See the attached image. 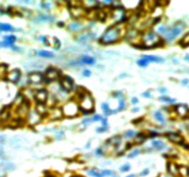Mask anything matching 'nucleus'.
I'll return each instance as SVG.
<instances>
[{"label":"nucleus","mask_w":189,"mask_h":177,"mask_svg":"<svg viewBox=\"0 0 189 177\" xmlns=\"http://www.w3.org/2000/svg\"><path fill=\"white\" fill-rule=\"evenodd\" d=\"M123 36L122 28L119 25H113L109 27L100 38V42L101 44H113L114 42H118Z\"/></svg>","instance_id":"nucleus-1"},{"label":"nucleus","mask_w":189,"mask_h":177,"mask_svg":"<svg viewBox=\"0 0 189 177\" xmlns=\"http://www.w3.org/2000/svg\"><path fill=\"white\" fill-rule=\"evenodd\" d=\"M141 43L145 46V48H153V47H159L162 46L164 42L157 35V33L154 32H145L143 35L141 36Z\"/></svg>","instance_id":"nucleus-2"},{"label":"nucleus","mask_w":189,"mask_h":177,"mask_svg":"<svg viewBox=\"0 0 189 177\" xmlns=\"http://www.w3.org/2000/svg\"><path fill=\"white\" fill-rule=\"evenodd\" d=\"M62 113L65 117H75L79 113V106L75 101H69L62 107Z\"/></svg>","instance_id":"nucleus-3"},{"label":"nucleus","mask_w":189,"mask_h":177,"mask_svg":"<svg viewBox=\"0 0 189 177\" xmlns=\"http://www.w3.org/2000/svg\"><path fill=\"white\" fill-rule=\"evenodd\" d=\"M79 110L83 111L84 113H91L94 109V100L92 99L91 94L85 92L83 96L79 100Z\"/></svg>","instance_id":"nucleus-4"},{"label":"nucleus","mask_w":189,"mask_h":177,"mask_svg":"<svg viewBox=\"0 0 189 177\" xmlns=\"http://www.w3.org/2000/svg\"><path fill=\"white\" fill-rule=\"evenodd\" d=\"M111 16L114 19V21L115 23H123L127 19L126 13L125 11V9L122 6H118V7H114V10L112 11Z\"/></svg>","instance_id":"nucleus-5"},{"label":"nucleus","mask_w":189,"mask_h":177,"mask_svg":"<svg viewBox=\"0 0 189 177\" xmlns=\"http://www.w3.org/2000/svg\"><path fill=\"white\" fill-rule=\"evenodd\" d=\"M184 25L182 23H177L176 25H174L172 29H169V31L167 32V33L165 34V39L167 41H172L175 38L176 36H178L182 32Z\"/></svg>","instance_id":"nucleus-6"},{"label":"nucleus","mask_w":189,"mask_h":177,"mask_svg":"<svg viewBox=\"0 0 189 177\" xmlns=\"http://www.w3.org/2000/svg\"><path fill=\"white\" fill-rule=\"evenodd\" d=\"M60 77V72L58 69H56L55 68H48L47 70L45 71V74H44V81H46L47 83L52 82L54 80L58 79Z\"/></svg>","instance_id":"nucleus-7"},{"label":"nucleus","mask_w":189,"mask_h":177,"mask_svg":"<svg viewBox=\"0 0 189 177\" xmlns=\"http://www.w3.org/2000/svg\"><path fill=\"white\" fill-rule=\"evenodd\" d=\"M26 119H27V123L29 124L30 126H32L37 125V124L42 120V116L37 113V111H36L35 109H33V110H31L29 112Z\"/></svg>","instance_id":"nucleus-8"},{"label":"nucleus","mask_w":189,"mask_h":177,"mask_svg":"<svg viewBox=\"0 0 189 177\" xmlns=\"http://www.w3.org/2000/svg\"><path fill=\"white\" fill-rule=\"evenodd\" d=\"M34 99L37 103H45L48 99V92L45 89H39L34 92Z\"/></svg>","instance_id":"nucleus-9"},{"label":"nucleus","mask_w":189,"mask_h":177,"mask_svg":"<svg viewBox=\"0 0 189 177\" xmlns=\"http://www.w3.org/2000/svg\"><path fill=\"white\" fill-rule=\"evenodd\" d=\"M60 85L65 91H70L73 90V86H74L73 78H71L68 76H65L60 79Z\"/></svg>","instance_id":"nucleus-10"},{"label":"nucleus","mask_w":189,"mask_h":177,"mask_svg":"<svg viewBox=\"0 0 189 177\" xmlns=\"http://www.w3.org/2000/svg\"><path fill=\"white\" fill-rule=\"evenodd\" d=\"M95 38V34L91 32H83L77 37V42L80 43H88Z\"/></svg>","instance_id":"nucleus-11"},{"label":"nucleus","mask_w":189,"mask_h":177,"mask_svg":"<svg viewBox=\"0 0 189 177\" xmlns=\"http://www.w3.org/2000/svg\"><path fill=\"white\" fill-rule=\"evenodd\" d=\"M70 8V13L74 18H80L87 14V10L85 9L83 6H73L69 7Z\"/></svg>","instance_id":"nucleus-12"},{"label":"nucleus","mask_w":189,"mask_h":177,"mask_svg":"<svg viewBox=\"0 0 189 177\" xmlns=\"http://www.w3.org/2000/svg\"><path fill=\"white\" fill-rule=\"evenodd\" d=\"M165 137L167 139H169L170 141L173 142V143H176V144H183L185 142V139L183 138L182 136L180 135L179 133H176V132H167L165 134Z\"/></svg>","instance_id":"nucleus-13"},{"label":"nucleus","mask_w":189,"mask_h":177,"mask_svg":"<svg viewBox=\"0 0 189 177\" xmlns=\"http://www.w3.org/2000/svg\"><path fill=\"white\" fill-rule=\"evenodd\" d=\"M20 77H21V72L19 69H13L10 72H8L6 76L7 80L12 82V83H17L18 81H20Z\"/></svg>","instance_id":"nucleus-14"},{"label":"nucleus","mask_w":189,"mask_h":177,"mask_svg":"<svg viewBox=\"0 0 189 177\" xmlns=\"http://www.w3.org/2000/svg\"><path fill=\"white\" fill-rule=\"evenodd\" d=\"M28 81L32 84H40L44 81V76L41 73H37V72L31 73L28 76Z\"/></svg>","instance_id":"nucleus-15"},{"label":"nucleus","mask_w":189,"mask_h":177,"mask_svg":"<svg viewBox=\"0 0 189 177\" xmlns=\"http://www.w3.org/2000/svg\"><path fill=\"white\" fill-rule=\"evenodd\" d=\"M95 63V60L93 57H91V56H89V55H84V56H82L79 60H78L77 62H71L70 65L72 66H77V65H93Z\"/></svg>","instance_id":"nucleus-16"},{"label":"nucleus","mask_w":189,"mask_h":177,"mask_svg":"<svg viewBox=\"0 0 189 177\" xmlns=\"http://www.w3.org/2000/svg\"><path fill=\"white\" fill-rule=\"evenodd\" d=\"M49 117L51 119L53 120H56V119H59V118H61L63 116V113H62V110L60 109V108H53L50 112H48L47 113Z\"/></svg>","instance_id":"nucleus-17"},{"label":"nucleus","mask_w":189,"mask_h":177,"mask_svg":"<svg viewBox=\"0 0 189 177\" xmlns=\"http://www.w3.org/2000/svg\"><path fill=\"white\" fill-rule=\"evenodd\" d=\"M175 113L181 117H185L187 115L188 108L186 104H178L175 106Z\"/></svg>","instance_id":"nucleus-18"},{"label":"nucleus","mask_w":189,"mask_h":177,"mask_svg":"<svg viewBox=\"0 0 189 177\" xmlns=\"http://www.w3.org/2000/svg\"><path fill=\"white\" fill-rule=\"evenodd\" d=\"M36 20L39 22H52L55 20V18L51 15H46V14H40L36 17Z\"/></svg>","instance_id":"nucleus-19"},{"label":"nucleus","mask_w":189,"mask_h":177,"mask_svg":"<svg viewBox=\"0 0 189 177\" xmlns=\"http://www.w3.org/2000/svg\"><path fill=\"white\" fill-rule=\"evenodd\" d=\"M35 110L37 111V113H39L40 115L44 116L48 113V110H47V107L44 103H37V106H36Z\"/></svg>","instance_id":"nucleus-20"},{"label":"nucleus","mask_w":189,"mask_h":177,"mask_svg":"<svg viewBox=\"0 0 189 177\" xmlns=\"http://www.w3.org/2000/svg\"><path fill=\"white\" fill-rule=\"evenodd\" d=\"M167 170L171 174H176L179 173V167L177 166V164H175L174 162H169L167 164Z\"/></svg>","instance_id":"nucleus-21"},{"label":"nucleus","mask_w":189,"mask_h":177,"mask_svg":"<svg viewBox=\"0 0 189 177\" xmlns=\"http://www.w3.org/2000/svg\"><path fill=\"white\" fill-rule=\"evenodd\" d=\"M68 30L71 32H79L83 30V25L80 22H71L68 25Z\"/></svg>","instance_id":"nucleus-22"},{"label":"nucleus","mask_w":189,"mask_h":177,"mask_svg":"<svg viewBox=\"0 0 189 177\" xmlns=\"http://www.w3.org/2000/svg\"><path fill=\"white\" fill-rule=\"evenodd\" d=\"M143 58L145 60H147L148 62H156V63H162L164 60L163 58L160 57V56H156V55H144Z\"/></svg>","instance_id":"nucleus-23"},{"label":"nucleus","mask_w":189,"mask_h":177,"mask_svg":"<svg viewBox=\"0 0 189 177\" xmlns=\"http://www.w3.org/2000/svg\"><path fill=\"white\" fill-rule=\"evenodd\" d=\"M151 145L156 150H162L163 148H165V145L161 140H152Z\"/></svg>","instance_id":"nucleus-24"},{"label":"nucleus","mask_w":189,"mask_h":177,"mask_svg":"<svg viewBox=\"0 0 189 177\" xmlns=\"http://www.w3.org/2000/svg\"><path fill=\"white\" fill-rule=\"evenodd\" d=\"M95 18L97 19H99V20H101V21H104L105 19H107V13L105 12L104 10H99V11H97V12H95Z\"/></svg>","instance_id":"nucleus-25"},{"label":"nucleus","mask_w":189,"mask_h":177,"mask_svg":"<svg viewBox=\"0 0 189 177\" xmlns=\"http://www.w3.org/2000/svg\"><path fill=\"white\" fill-rule=\"evenodd\" d=\"M182 47H187V46H189V32H187L186 34H185V35L183 36L182 39L179 41V42H178Z\"/></svg>","instance_id":"nucleus-26"},{"label":"nucleus","mask_w":189,"mask_h":177,"mask_svg":"<svg viewBox=\"0 0 189 177\" xmlns=\"http://www.w3.org/2000/svg\"><path fill=\"white\" fill-rule=\"evenodd\" d=\"M121 140H122V139H121L120 136H114V137L111 138L110 139H108L107 143L112 144V145H114L116 147V146H118L121 143Z\"/></svg>","instance_id":"nucleus-27"},{"label":"nucleus","mask_w":189,"mask_h":177,"mask_svg":"<svg viewBox=\"0 0 189 177\" xmlns=\"http://www.w3.org/2000/svg\"><path fill=\"white\" fill-rule=\"evenodd\" d=\"M87 172H88V174H90L91 177H104L101 171H99L97 169H90Z\"/></svg>","instance_id":"nucleus-28"},{"label":"nucleus","mask_w":189,"mask_h":177,"mask_svg":"<svg viewBox=\"0 0 189 177\" xmlns=\"http://www.w3.org/2000/svg\"><path fill=\"white\" fill-rule=\"evenodd\" d=\"M37 55L41 56V57H44V58H53L55 56V55L53 54L52 52L49 51H45V50H42V51H39L37 53Z\"/></svg>","instance_id":"nucleus-29"},{"label":"nucleus","mask_w":189,"mask_h":177,"mask_svg":"<svg viewBox=\"0 0 189 177\" xmlns=\"http://www.w3.org/2000/svg\"><path fill=\"white\" fill-rule=\"evenodd\" d=\"M13 31H15V29L11 25L0 22V32H13Z\"/></svg>","instance_id":"nucleus-30"},{"label":"nucleus","mask_w":189,"mask_h":177,"mask_svg":"<svg viewBox=\"0 0 189 177\" xmlns=\"http://www.w3.org/2000/svg\"><path fill=\"white\" fill-rule=\"evenodd\" d=\"M154 117H155V119H156L158 122L161 123V124H163V123L165 122L164 116H163V114L161 113L160 111H157V112H155V113H154Z\"/></svg>","instance_id":"nucleus-31"},{"label":"nucleus","mask_w":189,"mask_h":177,"mask_svg":"<svg viewBox=\"0 0 189 177\" xmlns=\"http://www.w3.org/2000/svg\"><path fill=\"white\" fill-rule=\"evenodd\" d=\"M137 138L136 139V141L135 143L136 144H141V143H143L145 140H146V138H147V136L143 134V133H140V134H137Z\"/></svg>","instance_id":"nucleus-32"},{"label":"nucleus","mask_w":189,"mask_h":177,"mask_svg":"<svg viewBox=\"0 0 189 177\" xmlns=\"http://www.w3.org/2000/svg\"><path fill=\"white\" fill-rule=\"evenodd\" d=\"M16 36L14 35H7V36H4V41L7 42H9V43H12L14 44V42H16Z\"/></svg>","instance_id":"nucleus-33"},{"label":"nucleus","mask_w":189,"mask_h":177,"mask_svg":"<svg viewBox=\"0 0 189 177\" xmlns=\"http://www.w3.org/2000/svg\"><path fill=\"white\" fill-rule=\"evenodd\" d=\"M135 136H137V133H136V131H134V130H128V131H126V132L125 133V137L127 138V139H132Z\"/></svg>","instance_id":"nucleus-34"},{"label":"nucleus","mask_w":189,"mask_h":177,"mask_svg":"<svg viewBox=\"0 0 189 177\" xmlns=\"http://www.w3.org/2000/svg\"><path fill=\"white\" fill-rule=\"evenodd\" d=\"M137 64L138 65L139 67H141V68H145V67H147L148 65H149V62H148L147 60H145L144 58H141L139 60H137Z\"/></svg>","instance_id":"nucleus-35"},{"label":"nucleus","mask_w":189,"mask_h":177,"mask_svg":"<svg viewBox=\"0 0 189 177\" xmlns=\"http://www.w3.org/2000/svg\"><path fill=\"white\" fill-rule=\"evenodd\" d=\"M160 100L162 101V102H165V103H174L175 100L174 99H171L170 97L168 96H161L160 97Z\"/></svg>","instance_id":"nucleus-36"},{"label":"nucleus","mask_w":189,"mask_h":177,"mask_svg":"<svg viewBox=\"0 0 189 177\" xmlns=\"http://www.w3.org/2000/svg\"><path fill=\"white\" fill-rule=\"evenodd\" d=\"M125 108H126V103H125V100L124 99H120V101H119V106H118L117 111H122V110H124Z\"/></svg>","instance_id":"nucleus-37"},{"label":"nucleus","mask_w":189,"mask_h":177,"mask_svg":"<svg viewBox=\"0 0 189 177\" xmlns=\"http://www.w3.org/2000/svg\"><path fill=\"white\" fill-rule=\"evenodd\" d=\"M140 153V149H135L133 150L132 152H130V154H129V158H135V157H137V155Z\"/></svg>","instance_id":"nucleus-38"},{"label":"nucleus","mask_w":189,"mask_h":177,"mask_svg":"<svg viewBox=\"0 0 189 177\" xmlns=\"http://www.w3.org/2000/svg\"><path fill=\"white\" fill-rule=\"evenodd\" d=\"M129 170H130V165H129V164H125V165H123V166L120 168V171L122 172V173H125V172H128Z\"/></svg>","instance_id":"nucleus-39"},{"label":"nucleus","mask_w":189,"mask_h":177,"mask_svg":"<svg viewBox=\"0 0 189 177\" xmlns=\"http://www.w3.org/2000/svg\"><path fill=\"white\" fill-rule=\"evenodd\" d=\"M41 5H42V7L45 8V9H49L50 6H51V3H49V2H42Z\"/></svg>","instance_id":"nucleus-40"},{"label":"nucleus","mask_w":189,"mask_h":177,"mask_svg":"<svg viewBox=\"0 0 189 177\" xmlns=\"http://www.w3.org/2000/svg\"><path fill=\"white\" fill-rule=\"evenodd\" d=\"M107 129H108L107 126H101V127L97 128V132H98V133H103V132H105Z\"/></svg>","instance_id":"nucleus-41"},{"label":"nucleus","mask_w":189,"mask_h":177,"mask_svg":"<svg viewBox=\"0 0 189 177\" xmlns=\"http://www.w3.org/2000/svg\"><path fill=\"white\" fill-rule=\"evenodd\" d=\"M149 174H150V170H149V169H145V170H143V171L140 173L139 175L140 176H146V175H148Z\"/></svg>","instance_id":"nucleus-42"},{"label":"nucleus","mask_w":189,"mask_h":177,"mask_svg":"<svg viewBox=\"0 0 189 177\" xmlns=\"http://www.w3.org/2000/svg\"><path fill=\"white\" fill-rule=\"evenodd\" d=\"M91 75V72L89 69H85L84 71H83V76L84 77H90Z\"/></svg>","instance_id":"nucleus-43"},{"label":"nucleus","mask_w":189,"mask_h":177,"mask_svg":"<svg viewBox=\"0 0 189 177\" xmlns=\"http://www.w3.org/2000/svg\"><path fill=\"white\" fill-rule=\"evenodd\" d=\"M92 120L94 121V122H97V121H101V117L99 114H96V115L93 116V118H92Z\"/></svg>","instance_id":"nucleus-44"},{"label":"nucleus","mask_w":189,"mask_h":177,"mask_svg":"<svg viewBox=\"0 0 189 177\" xmlns=\"http://www.w3.org/2000/svg\"><path fill=\"white\" fill-rule=\"evenodd\" d=\"M96 154H97V156H102V154H103V151H102V148H98V149L96 150Z\"/></svg>","instance_id":"nucleus-45"},{"label":"nucleus","mask_w":189,"mask_h":177,"mask_svg":"<svg viewBox=\"0 0 189 177\" xmlns=\"http://www.w3.org/2000/svg\"><path fill=\"white\" fill-rule=\"evenodd\" d=\"M101 109L103 110V112H104V111H106L107 109H109V105H108L107 103H102V104H101Z\"/></svg>","instance_id":"nucleus-46"},{"label":"nucleus","mask_w":189,"mask_h":177,"mask_svg":"<svg viewBox=\"0 0 189 177\" xmlns=\"http://www.w3.org/2000/svg\"><path fill=\"white\" fill-rule=\"evenodd\" d=\"M131 103H133V104H137V103H138V99L136 98V97H133V98L131 99Z\"/></svg>","instance_id":"nucleus-47"},{"label":"nucleus","mask_w":189,"mask_h":177,"mask_svg":"<svg viewBox=\"0 0 189 177\" xmlns=\"http://www.w3.org/2000/svg\"><path fill=\"white\" fill-rule=\"evenodd\" d=\"M143 96L144 97H147V98H150V97H151V95H150V91H146V92H144V93H143Z\"/></svg>","instance_id":"nucleus-48"},{"label":"nucleus","mask_w":189,"mask_h":177,"mask_svg":"<svg viewBox=\"0 0 189 177\" xmlns=\"http://www.w3.org/2000/svg\"><path fill=\"white\" fill-rule=\"evenodd\" d=\"M158 135H159V134H158V133H157V132H150V137H151V138L153 137V138H154V137H157V136H158Z\"/></svg>","instance_id":"nucleus-49"},{"label":"nucleus","mask_w":189,"mask_h":177,"mask_svg":"<svg viewBox=\"0 0 189 177\" xmlns=\"http://www.w3.org/2000/svg\"><path fill=\"white\" fill-rule=\"evenodd\" d=\"M132 146H133V144H131V143H128V144L126 145V149H129V148H130Z\"/></svg>","instance_id":"nucleus-50"},{"label":"nucleus","mask_w":189,"mask_h":177,"mask_svg":"<svg viewBox=\"0 0 189 177\" xmlns=\"http://www.w3.org/2000/svg\"><path fill=\"white\" fill-rule=\"evenodd\" d=\"M183 83H184V84H187V83H188V79H184V80H183Z\"/></svg>","instance_id":"nucleus-51"},{"label":"nucleus","mask_w":189,"mask_h":177,"mask_svg":"<svg viewBox=\"0 0 189 177\" xmlns=\"http://www.w3.org/2000/svg\"><path fill=\"white\" fill-rule=\"evenodd\" d=\"M126 177H136V174H129V175H127Z\"/></svg>","instance_id":"nucleus-52"},{"label":"nucleus","mask_w":189,"mask_h":177,"mask_svg":"<svg viewBox=\"0 0 189 177\" xmlns=\"http://www.w3.org/2000/svg\"><path fill=\"white\" fill-rule=\"evenodd\" d=\"M185 59H186V61H188V62H189V55H186V57H185Z\"/></svg>","instance_id":"nucleus-53"},{"label":"nucleus","mask_w":189,"mask_h":177,"mask_svg":"<svg viewBox=\"0 0 189 177\" xmlns=\"http://www.w3.org/2000/svg\"><path fill=\"white\" fill-rule=\"evenodd\" d=\"M137 111H139V109H138V108H134V109H133V112H135V113H136V112H137Z\"/></svg>","instance_id":"nucleus-54"},{"label":"nucleus","mask_w":189,"mask_h":177,"mask_svg":"<svg viewBox=\"0 0 189 177\" xmlns=\"http://www.w3.org/2000/svg\"><path fill=\"white\" fill-rule=\"evenodd\" d=\"M160 91H161V92H165V91H166V90H165V89H163V88H162L161 90L160 89Z\"/></svg>","instance_id":"nucleus-55"}]
</instances>
